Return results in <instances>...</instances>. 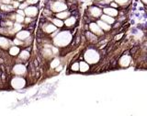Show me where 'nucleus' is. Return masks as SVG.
Here are the masks:
<instances>
[{
  "label": "nucleus",
  "instance_id": "obj_11",
  "mask_svg": "<svg viewBox=\"0 0 147 116\" xmlns=\"http://www.w3.org/2000/svg\"><path fill=\"white\" fill-rule=\"evenodd\" d=\"M102 20L106 21L107 23H109V24H111V23L114 22V18H112V17L103 15V16H102Z\"/></svg>",
  "mask_w": 147,
  "mask_h": 116
},
{
  "label": "nucleus",
  "instance_id": "obj_4",
  "mask_svg": "<svg viewBox=\"0 0 147 116\" xmlns=\"http://www.w3.org/2000/svg\"><path fill=\"white\" fill-rule=\"evenodd\" d=\"M90 30L92 31L93 33L99 34V35L103 34V32H102V31H101V29L99 28V26L95 24V23H91V24H90Z\"/></svg>",
  "mask_w": 147,
  "mask_h": 116
},
{
  "label": "nucleus",
  "instance_id": "obj_25",
  "mask_svg": "<svg viewBox=\"0 0 147 116\" xmlns=\"http://www.w3.org/2000/svg\"><path fill=\"white\" fill-rule=\"evenodd\" d=\"M38 2V0H28V4H35Z\"/></svg>",
  "mask_w": 147,
  "mask_h": 116
},
{
  "label": "nucleus",
  "instance_id": "obj_3",
  "mask_svg": "<svg viewBox=\"0 0 147 116\" xmlns=\"http://www.w3.org/2000/svg\"><path fill=\"white\" fill-rule=\"evenodd\" d=\"M37 13H38V9L34 7H26V9H25V14L29 17H34L37 15Z\"/></svg>",
  "mask_w": 147,
  "mask_h": 116
},
{
  "label": "nucleus",
  "instance_id": "obj_7",
  "mask_svg": "<svg viewBox=\"0 0 147 116\" xmlns=\"http://www.w3.org/2000/svg\"><path fill=\"white\" fill-rule=\"evenodd\" d=\"M104 12L106 14H108V15L109 16H116L118 15V11L116 10V9H113V8H105L104 9Z\"/></svg>",
  "mask_w": 147,
  "mask_h": 116
},
{
  "label": "nucleus",
  "instance_id": "obj_24",
  "mask_svg": "<svg viewBox=\"0 0 147 116\" xmlns=\"http://www.w3.org/2000/svg\"><path fill=\"white\" fill-rule=\"evenodd\" d=\"M137 49H138V46H133L132 49H131V50H130V54H133L135 53V51H137Z\"/></svg>",
  "mask_w": 147,
  "mask_h": 116
},
{
  "label": "nucleus",
  "instance_id": "obj_20",
  "mask_svg": "<svg viewBox=\"0 0 147 116\" xmlns=\"http://www.w3.org/2000/svg\"><path fill=\"white\" fill-rule=\"evenodd\" d=\"M20 29H21V25L20 24H18V23H16V24H14V30H13L14 32L18 31Z\"/></svg>",
  "mask_w": 147,
  "mask_h": 116
},
{
  "label": "nucleus",
  "instance_id": "obj_5",
  "mask_svg": "<svg viewBox=\"0 0 147 116\" xmlns=\"http://www.w3.org/2000/svg\"><path fill=\"white\" fill-rule=\"evenodd\" d=\"M14 73L16 75H22V74L25 73V67L22 64H17V66L14 67Z\"/></svg>",
  "mask_w": 147,
  "mask_h": 116
},
{
  "label": "nucleus",
  "instance_id": "obj_18",
  "mask_svg": "<svg viewBox=\"0 0 147 116\" xmlns=\"http://www.w3.org/2000/svg\"><path fill=\"white\" fill-rule=\"evenodd\" d=\"M15 18H16V20L18 22H22L23 20H24V17H23L22 15H20V14H18V15H16Z\"/></svg>",
  "mask_w": 147,
  "mask_h": 116
},
{
  "label": "nucleus",
  "instance_id": "obj_13",
  "mask_svg": "<svg viewBox=\"0 0 147 116\" xmlns=\"http://www.w3.org/2000/svg\"><path fill=\"white\" fill-rule=\"evenodd\" d=\"M75 22H76L75 18H68V20H65V25L66 26H73L74 24H75Z\"/></svg>",
  "mask_w": 147,
  "mask_h": 116
},
{
  "label": "nucleus",
  "instance_id": "obj_12",
  "mask_svg": "<svg viewBox=\"0 0 147 116\" xmlns=\"http://www.w3.org/2000/svg\"><path fill=\"white\" fill-rule=\"evenodd\" d=\"M55 30H56V28H55L53 25H51V24L47 25V26H46V28H45V31L48 32V33H50V32L55 31Z\"/></svg>",
  "mask_w": 147,
  "mask_h": 116
},
{
  "label": "nucleus",
  "instance_id": "obj_14",
  "mask_svg": "<svg viewBox=\"0 0 147 116\" xmlns=\"http://www.w3.org/2000/svg\"><path fill=\"white\" fill-rule=\"evenodd\" d=\"M80 68H81V71H83V72H85V71H87L88 70V66L86 64V63H84V62H81V64H80Z\"/></svg>",
  "mask_w": 147,
  "mask_h": 116
},
{
  "label": "nucleus",
  "instance_id": "obj_1",
  "mask_svg": "<svg viewBox=\"0 0 147 116\" xmlns=\"http://www.w3.org/2000/svg\"><path fill=\"white\" fill-rule=\"evenodd\" d=\"M12 86L15 89H21L25 86V81L20 77H16L15 79L12 80Z\"/></svg>",
  "mask_w": 147,
  "mask_h": 116
},
{
  "label": "nucleus",
  "instance_id": "obj_16",
  "mask_svg": "<svg viewBox=\"0 0 147 116\" xmlns=\"http://www.w3.org/2000/svg\"><path fill=\"white\" fill-rule=\"evenodd\" d=\"M29 57H30V54L28 52H26V51H23V52L20 54V58L23 59V60H26Z\"/></svg>",
  "mask_w": 147,
  "mask_h": 116
},
{
  "label": "nucleus",
  "instance_id": "obj_22",
  "mask_svg": "<svg viewBox=\"0 0 147 116\" xmlns=\"http://www.w3.org/2000/svg\"><path fill=\"white\" fill-rule=\"evenodd\" d=\"M58 64H59V60L55 59V60H53V63L51 64V66H52L53 68H54V67H56Z\"/></svg>",
  "mask_w": 147,
  "mask_h": 116
},
{
  "label": "nucleus",
  "instance_id": "obj_8",
  "mask_svg": "<svg viewBox=\"0 0 147 116\" xmlns=\"http://www.w3.org/2000/svg\"><path fill=\"white\" fill-rule=\"evenodd\" d=\"M29 36H30V32L24 31H20V33L18 34V39H20V40H25V39H27Z\"/></svg>",
  "mask_w": 147,
  "mask_h": 116
},
{
  "label": "nucleus",
  "instance_id": "obj_27",
  "mask_svg": "<svg viewBox=\"0 0 147 116\" xmlns=\"http://www.w3.org/2000/svg\"><path fill=\"white\" fill-rule=\"evenodd\" d=\"M110 5H111V7H119L116 3H110Z\"/></svg>",
  "mask_w": 147,
  "mask_h": 116
},
{
  "label": "nucleus",
  "instance_id": "obj_9",
  "mask_svg": "<svg viewBox=\"0 0 147 116\" xmlns=\"http://www.w3.org/2000/svg\"><path fill=\"white\" fill-rule=\"evenodd\" d=\"M0 46L3 48H7L9 46V41L5 38H0Z\"/></svg>",
  "mask_w": 147,
  "mask_h": 116
},
{
  "label": "nucleus",
  "instance_id": "obj_17",
  "mask_svg": "<svg viewBox=\"0 0 147 116\" xmlns=\"http://www.w3.org/2000/svg\"><path fill=\"white\" fill-rule=\"evenodd\" d=\"M69 16L68 12H63V13H58L57 14V18H66Z\"/></svg>",
  "mask_w": 147,
  "mask_h": 116
},
{
  "label": "nucleus",
  "instance_id": "obj_29",
  "mask_svg": "<svg viewBox=\"0 0 147 116\" xmlns=\"http://www.w3.org/2000/svg\"><path fill=\"white\" fill-rule=\"evenodd\" d=\"M20 8H24V7H27V4H22V5H20Z\"/></svg>",
  "mask_w": 147,
  "mask_h": 116
},
{
  "label": "nucleus",
  "instance_id": "obj_10",
  "mask_svg": "<svg viewBox=\"0 0 147 116\" xmlns=\"http://www.w3.org/2000/svg\"><path fill=\"white\" fill-rule=\"evenodd\" d=\"M98 26H99V27L103 28V29H104V30H106V31H109V30L110 29V26H109V25H108L107 23H105V22H104V21H102V20L98 21Z\"/></svg>",
  "mask_w": 147,
  "mask_h": 116
},
{
  "label": "nucleus",
  "instance_id": "obj_34",
  "mask_svg": "<svg viewBox=\"0 0 147 116\" xmlns=\"http://www.w3.org/2000/svg\"><path fill=\"white\" fill-rule=\"evenodd\" d=\"M20 1H22V0H20Z\"/></svg>",
  "mask_w": 147,
  "mask_h": 116
},
{
  "label": "nucleus",
  "instance_id": "obj_30",
  "mask_svg": "<svg viewBox=\"0 0 147 116\" xmlns=\"http://www.w3.org/2000/svg\"><path fill=\"white\" fill-rule=\"evenodd\" d=\"M13 7H18V2H14Z\"/></svg>",
  "mask_w": 147,
  "mask_h": 116
},
{
  "label": "nucleus",
  "instance_id": "obj_32",
  "mask_svg": "<svg viewBox=\"0 0 147 116\" xmlns=\"http://www.w3.org/2000/svg\"><path fill=\"white\" fill-rule=\"evenodd\" d=\"M61 69H62V66H58V67H57V71H60Z\"/></svg>",
  "mask_w": 147,
  "mask_h": 116
},
{
  "label": "nucleus",
  "instance_id": "obj_23",
  "mask_svg": "<svg viewBox=\"0 0 147 116\" xmlns=\"http://www.w3.org/2000/svg\"><path fill=\"white\" fill-rule=\"evenodd\" d=\"M72 69H73L74 71H77L78 69H79V64H78L77 63L75 64H73V66H72Z\"/></svg>",
  "mask_w": 147,
  "mask_h": 116
},
{
  "label": "nucleus",
  "instance_id": "obj_2",
  "mask_svg": "<svg viewBox=\"0 0 147 116\" xmlns=\"http://www.w3.org/2000/svg\"><path fill=\"white\" fill-rule=\"evenodd\" d=\"M66 9V5L62 2H55L53 6V11H62Z\"/></svg>",
  "mask_w": 147,
  "mask_h": 116
},
{
  "label": "nucleus",
  "instance_id": "obj_19",
  "mask_svg": "<svg viewBox=\"0 0 147 116\" xmlns=\"http://www.w3.org/2000/svg\"><path fill=\"white\" fill-rule=\"evenodd\" d=\"M53 22L54 23L55 25H56L57 27H62L63 25V21H61V20H53Z\"/></svg>",
  "mask_w": 147,
  "mask_h": 116
},
{
  "label": "nucleus",
  "instance_id": "obj_33",
  "mask_svg": "<svg viewBox=\"0 0 147 116\" xmlns=\"http://www.w3.org/2000/svg\"><path fill=\"white\" fill-rule=\"evenodd\" d=\"M30 18H26V22H30Z\"/></svg>",
  "mask_w": 147,
  "mask_h": 116
},
{
  "label": "nucleus",
  "instance_id": "obj_21",
  "mask_svg": "<svg viewBox=\"0 0 147 116\" xmlns=\"http://www.w3.org/2000/svg\"><path fill=\"white\" fill-rule=\"evenodd\" d=\"M1 8L5 11H11L13 9V7H11V6H2Z\"/></svg>",
  "mask_w": 147,
  "mask_h": 116
},
{
  "label": "nucleus",
  "instance_id": "obj_31",
  "mask_svg": "<svg viewBox=\"0 0 147 116\" xmlns=\"http://www.w3.org/2000/svg\"><path fill=\"white\" fill-rule=\"evenodd\" d=\"M2 1H3L4 3H7V4L10 3V0H2Z\"/></svg>",
  "mask_w": 147,
  "mask_h": 116
},
{
  "label": "nucleus",
  "instance_id": "obj_28",
  "mask_svg": "<svg viewBox=\"0 0 147 116\" xmlns=\"http://www.w3.org/2000/svg\"><path fill=\"white\" fill-rule=\"evenodd\" d=\"M18 14H20V15H22V16H24V15H25V13L23 12V11H21V10H18Z\"/></svg>",
  "mask_w": 147,
  "mask_h": 116
},
{
  "label": "nucleus",
  "instance_id": "obj_26",
  "mask_svg": "<svg viewBox=\"0 0 147 116\" xmlns=\"http://www.w3.org/2000/svg\"><path fill=\"white\" fill-rule=\"evenodd\" d=\"M14 43H15L16 44H22V43H21V41H18L17 39H15V40H14Z\"/></svg>",
  "mask_w": 147,
  "mask_h": 116
},
{
  "label": "nucleus",
  "instance_id": "obj_15",
  "mask_svg": "<svg viewBox=\"0 0 147 116\" xmlns=\"http://www.w3.org/2000/svg\"><path fill=\"white\" fill-rule=\"evenodd\" d=\"M18 52H20V49H18V47H12L11 49H10V54H12V55H17L18 54Z\"/></svg>",
  "mask_w": 147,
  "mask_h": 116
},
{
  "label": "nucleus",
  "instance_id": "obj_6",
  "mask_svg": "<svg viewBox=\"0 0 147 116\" xmlns=\"http://www.w3.org/2000/svg\"><path fill=\"white\" fill-rule=\"evenodd\" d=\"M90 12H91V15L93 17H95V18H98L101 14V10L98 7H91L90 8Z\"/></svg>",
  "mask_w": 147,
  "mask_h": 116
}]
</instances>
